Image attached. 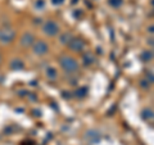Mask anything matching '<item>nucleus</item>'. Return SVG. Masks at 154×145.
Wrapping results in <instances>:
<instances>
[{
  "mask_svg": "<svg viewBox=\"0 0 154 145\" xmlns=\"http://www.w3.org/2000/svg\"><path fill=\"white\" fill-rule=\"evenodd\" d=\"M59 63L62 66V68L66 72H68V73H73V72L79 69V64H77L76 59L68 55H62L59 58Z\"/></svg>",
  "mask_w": 154,
  "mask_h": 145,
  "instance_id": "obj_1",
  "label": "nucleus"
},
{
  "mask_svg": "<svg viewBox=\"0 0 154 145\" xmlns=\"http://www.w3.org/2000/svg\"><path fill=\"white\" fill-rule=\"evenodd\" d=\"M16 37V31L12 27H4L0 30V44H11Z\"/></svg>",
  "mask_w": 154,
  "mask_h": 145,
  "instance_id": "obj_2",
  "label": "nucleus"
},
{
  "mask_svg": "<svg viewBox=\"0 0 154 145\" xmlns=\"http://www.w3.org/2000/svg\"><path fill=\"white\" fill-rule=\"evenodd\" d=\"M42 31H44L45 35L48 36H55L59 33V26H58V23L54 22V21H46L44 23V26H42Z\"/></svg>",
  "mask_w": 154,
  "mask_h": 145,
  "instance_id": "obj_3",
  "label": "nucleus"
},
{
  "mask_svg": "<svg viewBox=\"0 0 154 145\" xmlns=\"http://www.w3.org/2000/svg\"><path fill=\"white\" fill-rule=\"evenodd\" d=\"M32 50H33V53H35L36 55H45L48 53V50H49V46H48V44L45 41L37 40V41L33 42Z\"/></svg>",
  "mask_w": 154,
  "mask_h": 145,
  "instance_id": "obj_4",
  "label": "nucleus"
},
{
  "mask_svg": "<svg viewBox=\"0 0 154 145\" xmlns=\"http://www.w3.org/2000/svg\"><path fill=\"white\" fill-rule=\"evenodd\" d=\"M33 42H35V36L32 35L31 32H25L21 37V45L22 46H32Z\"/></svg>",
  "mask_w": 154,
  "mask_h": 145,
  "instance_id": "obj_5",
  "label": "nucleus"
},
{
  "mask_svg": "<svg viewBox=\"0 0 154 145\" xmlns=\"http://www.w3.org/2000/svg\"><path fill=\"white\" fill-rule=\"evenodd\" d=\"M68 45L72 50L75 51H81L84 49V41H81L80 39H72V40L68 42Z\"/></svg>",
  "mask_w": 154,
  "mask_h": 145,
  "instance_id": "obj_6",
  "label": "nucleus"
},
{
  "mask_svg": "<svg viewBox=\"0 0 154 145\" xmlns=\"http://www.w3.org/2000/svg\"><path fill=\"white\" fill-rule=\"evenodd\" d=\"M45 75L49 80H55L58 77V72H57V69L54 68V67H48V68L45 69Z\"/></svg>",
  "mask_w": 154,
  "mask_h": 145,
  "instance_id": "obj_7",
  "label": "nucleus"
},
{
  "mask_svg": "<svg viewBox=\"0 0 154 145\" xmlns=\"http://www.w3.org/2000/svg\"><path fill=\"white\" fill-rule=\"evenodd\" d=\"M72 39H73V36H72L71 32H64V33H62V35H60L59 41H60V44L66 45V44H68V42L72 40Z\"/></svg>",
  "mask_w": 154,
  "mask_h": 145,
  "instance_id": "obj_8",
  "label": "nucleus"
},
{
  "mask_svg": "<svg viewBox=\"0 0 154 145\" xmlns=\"http://www.w3.org/2000/svg\"><path fill=\"white\" fill-rule=\"evenodd\" d=\"M86 139L89 140L90 143H96V141H99V135L98 132H95V131H89L88 135H86Z\"/></svg>",
  "mask_w": 154,
  "mask_h": 145,
  "instance_id": "obj_9",
  "label": "nucleus"
},
{
  "mask_svg": "<svg viewBox=\"0 0 154 145\" xmlns=\"http://www.w3.org/2000/svg\"><path fill=\"white\" fill-rule=\"evenodd\" d=\"M11 68L12 69H22L23 68V62L22 60H19V59H14L12 60V63H11Z\"/></svg>",
  "mask_w": 154,
  "mask_h": 145,
  "instance_id": "obj_10",
  "label": "nucleus"
},
{
  "mask_svg": "<svg viewBox=\"0 0 154 145\" xmlns=\"http://www.w3.org/2000/svg\"><path fill=\"white\" fill-rule=\"evenodd\" d=\"M33 5H35V9H36V11L42 12V11L45 9V7H46V3H45V0H36Z\"/></svg>",
  "mask_w": 154,
  "mask_h": 145,
  "instance_id": "obj_11",
  "label": "nucleus"
},
{
  "mask_svg": "<svg viewBox=\"0 0 154 145\" xmlns=\"http://www.w3.org/2000/svg\"><path fill=\"white\" fill-rule=\"evenodd\" d=\"M77 98H80V99H82V98H85L86 95H88V89L86 88H80L79 90L76 91V94H75Z\"/></svg>",
  "mask_w": 154,
  "mask_h": 145,
  "instance_id": "obj_12",
  "label": "nucleus"
},
{
  "mask_svg": "<svg viewBox=\"0 0 154 145\" xmlns=\"http://www.w3.org/2000/svg\"><path fill=\"white\" fill-rule=\"evenodd\" d=\"M95 62V59H94V57L90 54V53H88V54H85L84 55V63L85 64H93Z\"/></svg>",
  "mask_w": 154,
  "mask_h": 145,
  "instance_id": "obj_13",
  "label": "nucleus"
},
{
  "mask_svg": "<svg viewBox=\"0 0 154 145\" xmlns=\"http://www.w3.org/2000/svg\"><path fill=\"white\" fill-rule=\"evenodd\" d=\"M141 117H143L144 119L153 118V117H154V113L152 112L150 109H145V110H143V113H141Z\"/></svg>",
  "mask_w": 154,
  "mask_h": 145,
  "instance_id": "obj_14",
  "label": "nucleus"
},
{
  "mask_svg": "<svg viewBox=\"0 0 154 145\" xmlns=\"http://www.w3.org/2000/svg\"><path fill=\"white\" fill-rule=\"evenodd\" d=\"M108 3H109V5H110V7L118 8V7H121L122 0H108Z\"/></svg>",
  "mask_w": 154,
  "mask_h": 145,
  "instance_id": "obj_15",
  "label": "nucleus"
},
{
  "mask_svg": "<svg viewBox=\"0 0 154 145\" xmlns=\"http://www.w3.org/2000/svg\"><path fill=\"white\" fill-rule=\"evenodd\" d=\"M150 58H152V54L149 51H144L141 54V59H144V60H149Z\"/></svg>",
  "mask_w": 154,
  "mask_h": 145,
  "instance_id": "obj_16",
  "label": "nucleus"
},
{
  "mask_svg": "<svg viewBox=\"0 0 154 145\" xmlns=\"http://www.w3.org/2000/svg\"><path fill=\"white\" fill-rule=\"evenodd\" d=\"M51 3L54 4V5H62V4L64 3V0H51Z\"/></svg>",
  "mask_w": 154,
  "mask_h": 145,
  "instance_id": "obj_17",
  "label": "nucleus"
},
{
  "mask_svg": "<svg viewBox=\"0 0 154 145\" xmlns=\"http://www.w3.org/2000/svg\"><path fill=\"white\" fill-rule=\"evenodd\" d=\"M148 31H149V32H152V33H154V25L149 26V27H148Z\"/></svg>",
  "mask_w": 154,
  "mask_h": 145,
  "instance_id": "obj_18",
  "label": "nucleus"
},
{
  "mask_svg": "<svg viewBox=\"0 0 154 145\" xmlns=\"http://www.w3.org/2000/svg\"><path fill=\"white\" fill-rule=\"evenodd\" d=\"M148 79H150V81H154V75L149 73V75H148Z\"/></svg>",
  "mask_w": 154,
  "mask_h": 145,
  "instance_id": "obj_19",
  "label": "nucleus"
},
{
  "mask_svg": "<svg viewBox=\"0 0 154 145\" xmlns=\"http://www.w3.org/2000/svg\"><path fill=\"white\" fill-rule=\"evenodd\" d=\"M2 60H3V58H2V54H0V63H2Z\"/></svg>",
  "mask_w": 154,
  "mask_h": 145,
  "instance_id": "obj_20",
  "label": "nucleus"
},
{
  "mask_svg": "<svg viewBox=\"0 0 154 145\" xmlns=\"http://www.w3.org/2000/svg\"><path fill=\"white\" fill-rule=\"evenodd\" d=\"M152 4H153V5H154V0H153V2H152Z\"/></svg>",
  "mask_w": 154,
  "mask_h": 145,
  "instance_id": "obj_21",
  "label": "nucleus"
}]
</instances>
